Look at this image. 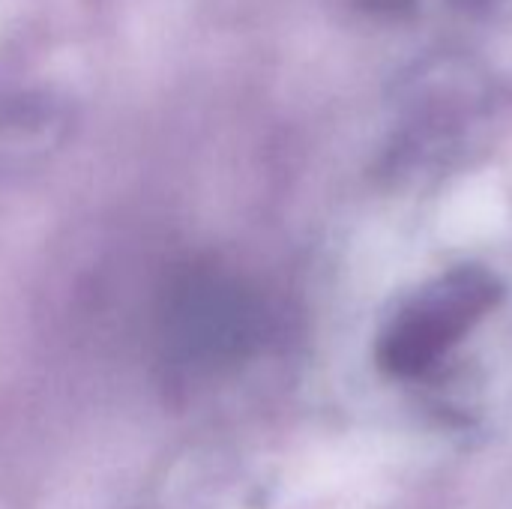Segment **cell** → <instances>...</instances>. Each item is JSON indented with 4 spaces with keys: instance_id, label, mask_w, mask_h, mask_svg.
<instances>
[{
    "instance_id": "6da1fadb",
    "label": "cell",
    "mask_w": 512,
    "mask_h": 509,
    "mask_svg": "<svg viewBox=\"0 0 512 509\" xmlns=\"http://www.w3.org/2000/svg\"><path fill=\"white\" fill-rule=\"evenodd\" d=\"M495 297V279L480 270H459L447 276L387 333L381 345L384 369L396 375H417L429 369L477 318H483L486 309H492Z\"/></svg>"
}]
</instances>
